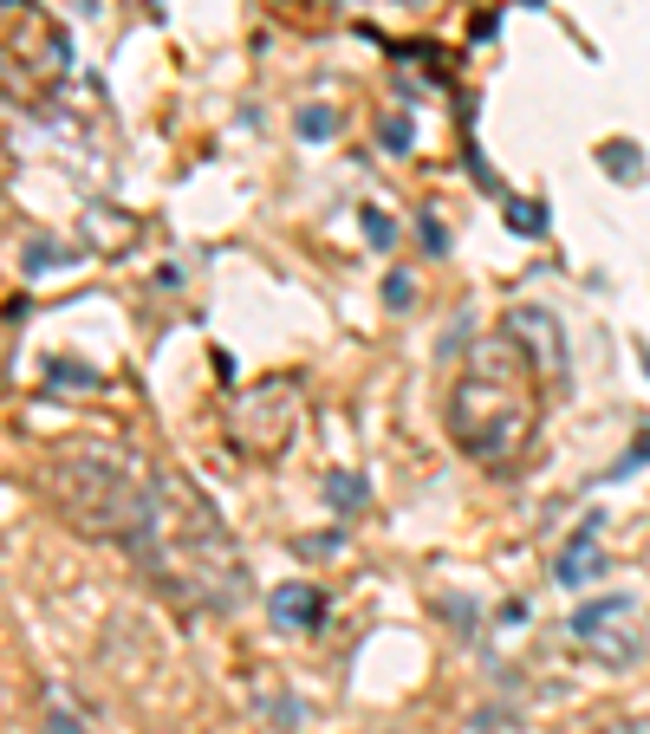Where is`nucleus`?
I'll return each mask as SVG.
<instances>
[{
  "label": "nucleus",
  "mask_w": 650,
  "mask_h": 734,
  "mask_svg": "<svg viewBox=\"0 0 650 734\" xmlns=\"http://www.w3.org/2000/svg\"><path fill=\"white\" fill-rule=\"evenodd\" d=\"M267 618H274L280 631H312V624L326 618V598L306 586V579H293V586H274V591H267Z\"/></svg>",
  "instance_id": "obj_5"
},
{
  "label": "nucleus",
  "mask_w": 650,
  "mask_h": 734,
  "mask_svg": "<svg viewBox=\"0 0 650 734\" xmlns=\"http://www.w3.org/2000/svg\"><path fill=\"white\" fill-rule=\"evenodd\" d=\"M442 416L469 461H482V468L520 461L533 442V423H540V383H533L527 345L514 332H482L449 383Z\"/></svg>",
  "instance_id": "obj_2"
},
{
  "label": "nucleus",
  "mask_w": 650,
  "mask_h": 734,
  "mask_svg": "<svg viewBox=\"0 0 650 734\" xmlns=\"http://www.w3.org/2000/svg\"><path fill=\"white\" fill-rule=\"evenodd\" d=\"M150 481H156V468H144L124 448H66L46 461V501L59 508V520H73L91 540H118V546L144 520Z\"/></svg>",
  "instance_id": "obj_3"
},
{
  "label": "nucleus",
  "mask_w": 650,
  "mask_h": 734,
  "mask_svg": "<svg viewBox=\"0 0 650 734\" xmlns=\"http://www.w3.org/2000/svg\"><path fill=\"white\" fill-rule=\"evenodd\" d=\"M46 729L53 734H85V722L66 709V689H46Z\"/></svg>",
  "instance_id": "obj_8"
},
{
  "label": "nucleus",
  "mask_w": 650,
  "mask_h": 734,
  "mask_svg": "<svg viewBox=\"0 0 650 734\" xmlns=\"http://www.w3.org/2000/svg\"><path fill=\"white\" fill-rule=\"evenodd\" d=\"M299 131H306V137H332V131H339V118H332V111H306V118H299Z\"/></svg>",
  "instance_id": "obj_9"
},
{
  "label": "nucleus",
  "mask_w": 650,
  "mask_h": 734,
  "mask_svg": "<svg viewBox=\"0 0 650 734\" xmlns=\"http://www.w3.org/2000/svg\"><path fill=\"white\" fill-rule=\"evenodd\" d=\"M384 299H390V305H404V299H410V280H404V274H390V280H384Z\"/></svg>",
  "instance_id": "obj_11"
},
{
  "label": "nucleus",
  "mask_w": 650,
  "mask_h": 734,
  "mask_svg": "<svg viewBox=\"0 0 650 734\" xmlns=\"http://www.w3.org/2000/svg\"><path fill=\"white\" fill-rule=\"evenodd\" d=\"M592 572H598V533L579 526V546H566V559H560V586H585Z\"/></svg>",
  "instance_id": "obj_7"
},
{
  "label": "nucleus",
  "mask_w": 650,
  "mask_h": 734,
  "mask_svg": "<svg viewBox=\"0 0 650 734\" xmlns=\"http://www.w3.org/2000/svg\"><path fill=\"white\" fill-rule=\"evenodd\" d=\"M507 332H514L520 345H533V352H540V370H547V377L560 370V325H553L547 312L520 305V312H507Z\"/></svg>",
  "instance_id": "obj_6"
},
{
  "label": "nucleus",
  "mask_w": 650,
  "mask_h": 734,
  "mask_svg": "<svg viewBox=\"0 0 650 734\" xmlns=\"http://www.w3.org/2000/svg\"><path fill=\"white\" fill-rule=\"evenodd\" d=\"M299 423H306V390H299V377H261V383H247V390L234 397V410H228V436H234L241 455H254V461L287 455V442L299 436Z\"/></svg>",
  "instance_id": "obj_4"
},
{
  "label": "nucleus",
  "mask_w": 650,
  "mask_h": 734,
  "mask_svg": "<svg viewBox=\"0 0 650 734\" xmlns=\"http://www.w3.org/2000/svg\"><path fill=\"white\" fill-rule=\"evenodd\" d=\"M124 553L163 591H176V598H189L202 611H234L247 598V559H241L234 533L221 526V514L176 468H156L150 508L137 520V533L124 540Z\"/></svg>",
  "instance_id": "obj_1"
},
{
  "label": "nucleus",
  "mask_w": 650,
  "mask_h": 734,
  "mask_svg": "<svg viewBox=\"0 0 650 734\" xmlns=\"http://www.w3.org/2000/svg\"><path fill=\"white\" fill-rule=\"evenodd\" d=\"M645 370H650V352H645Z\"/></svg>",
  "instance_id": "obj_12"
},
{
  "label": "nucleus",
  "mask_w": 650,
  "mask_h": 734,
  "mask_svg": "<svg viewBox=\"0 0 650 734\" xmlns=\"http://www.w3.org/2000/svg\"><path fill=\"white\" fill-rule=\"evenodd\" d=\"M605 734H650V715H625V722H612Z\"/></svg>",
  "instance_id": "obj_10"
}]
</instances>
